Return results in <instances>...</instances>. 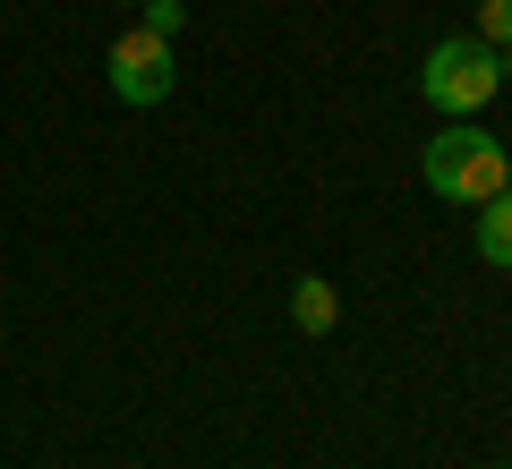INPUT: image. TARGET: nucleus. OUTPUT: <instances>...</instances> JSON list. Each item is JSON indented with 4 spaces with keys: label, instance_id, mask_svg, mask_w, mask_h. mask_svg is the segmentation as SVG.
Instances as JSON below:
<instances>
[{
    "label": "nucleus",
    "instance_id": "obj_1",
    "mask_svg": "<svg viewBox=\"0 0 512 469\" xmlns=\"http://www.w3.org/2000/svg\"><path fill=\"white\" fill-rule=\"evenodd\" d=\"M504 180H512V154H504V137H495V128H478V120H444L436 137H427V188H436V197H453V205H487Z\"/></svg>",
    "mask_w": 512,
    "mask_h": 469
},
{
    "label": "nucleus",
    "instance_id": "obj_2",
    "mask_svg": "<svg viewBox=\"0 0 512 469\" xmlns=\"http://www.w3.org/2000/svg\"><path fill=\"white\" fill-rule=\"evenodd\" d=\"M495 86H504V52L478 35H444L427 43V69H419V94L444 111V120H478V111L495 103Z\"/></svg>",
    "mask_w": 512,
    "mask_h": 469
},
{
    "label": "nucleus",
    "instance_id": "obj_3",
    "mask_svg": "<svg viewBox=\"0 0 512 469\" xmlns=\"http://www.w3.org/2000/svg\"><path fill=\"white\" fill-rule=\"evenodd\" d=\"M103 77H111V94H120L128 111H154V103H171V86H180V60H171L163 35L128 26V35L103 52Z\"/></svg>",
    "mask_w": 512,
    "mask_h": 469
},
{
    "label": "nucleus",
    "instance_id": "obj_4",
    "mask_svg": "<svg viewBox=\"0 0 512 469\" xmlns=\"http://www.w3.org/2000/svg\"><path fill=\"white\" fill-rule=\"evenodd\" d=\"M470 239H478V256H487L495 273H512V180L478 205V231H470Z\"/></svg>",
    "mask_w": 512,
    "mask_h": 469
},
{
    "label": "nucleus",
    "instance_id": "obj_5",
    "mask_svg": "<svg viewBox=\"0 0 512 469\" xmlns=\"http://www.w3.org/2000/svg\"><path fill=\"white\" fill-rule=\"evenodd\" d=\"M291 325H299V333H333V325H342V299H333V282H325V273L291 282Z\"/></svg>",
    "mask_w": 512,
    "mask_h": 469
},
{
    "label": "nucleus",
    "instance_id": "obj_6",
    "mask_svg": "<svg viewBox=\"0 0 512 469\" xmlns=\"http://www.w3.org/2000/svg\"><path fill=\"white\" fill-rule=\"evenodd\" d=\"M478 43L512 52V0H478Z\"/></svg>",
    "mask_w": 512,
    "mask_h": 469
},
{
    "label": "nucleus",
    "instance_id": "obj_7",
    "mask_svg": "<svg viewBox=\"0 0 512 469\" xmlns=\"http://www.w3.org/2000/svg\"><path fill=\"white\" fill-rule=\"evenodd\" d=\"M137 9H146V35H180V26H188V9H180V0H137Z\"/></svg>",
    "mask_w": 512,
    "mask_h": 469
},
{
    "label": "nucleus",
    "instance_id": "obj_8",
    "mask_svg": "<svg viewBox=\"0 0 512 469\" xmlns=\"http://www.w3.org/2000/svg\"><path fill=\"white\" fill-rule=\"evenodd\" d=\"M487 469H512V461H487Z\"/></svg>",
    "mask_w": 512,
    "mask_h": 469
},
{
    "label": "nucleus",
    "instance_id": "obj_9",
    "mask_svg": "<svg viewBox=\"0 0 512 469\" xmlns=\"http://www.w3.org/2000/svg\"><path fill=\"white\" fill-rule=\"evenodd\" d=\"M128 9H137V0H128Z\"/></svg>",
    "mask_w": 512,
    "mask_h": 469
}]
</instances>
